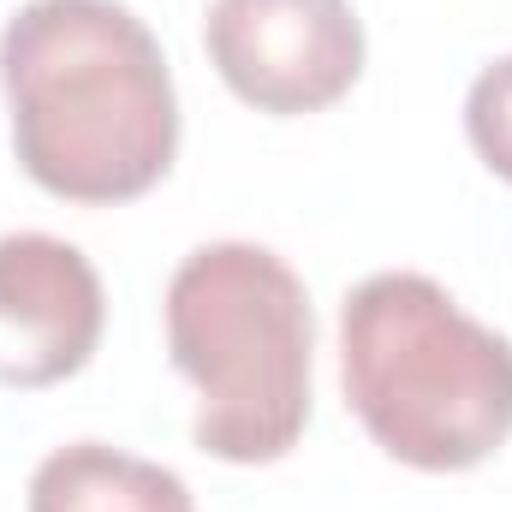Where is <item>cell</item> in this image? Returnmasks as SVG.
I'll use <instances>...</instances> for the list:
<instances>
[{
  "mask_svg": "<svg viewBox=\"0 0 512 512\" xmlns=\"http://www.w3.org/2000/svg\"><path fill=\"white\" fill-rule=\"evenodd\" d=\"M18 167L66 203H131L179 155V96L155 30L120 0H30L0 30Z\"/></svg>",
  "mask_w": 512,
  "mask_h": 512,
  "instance_id": "obj_1",
  "label": "cell"
},
{
  "mask_svg": "<svg viewBox=\"0 0 512 512\" xmlns=\"http://www.w3.org/2000/svg\"><path fill=\"white\" fill-rule=\"evenodd\" d=\"M340 387L370 441L411 471H471L512 435V340L411 268L346 292Z\"/></svg>",
  "mask_w": 512,
  "mask_h": 512,
  "instance_id": "obj_2",
  "label": "cell"
},
{
  "mask_svg": "<svg viewBox=\"0 0 512 512\" xmlns=\"http://www.w3.org/2000/svg\"><path fill=\"white\" fill-rule=\"evenodd\" d=\"M167 352L197 387L191 441L227 465H274L310 423L316 316L298 268L251 239L197 245L167 280Z\"/></svg>",
  "mask_w": 512,
  "mask_h": 512,
  "instance_id": "obj_3",
  "label": "cell"
},
{
  "mask_svg": "<svg viewBox=\"0 0 512 512\" xmlns=\"http://www.w3.org/2000/svg\"><path fill=\"white\" fill-rule=\"evenodd\" d=\"M203 48L221 84L274 120L322 114L364 78L352 0H209Z\"/></svg>",
  "mask_w": 512,
  "mask_h": 512,
  "instance_id": "obj_4",
  "label": "cell"
},
{
  "mask_svg": "<svg viewBox=\"0 0 512 512\" xmlns=\"http://www.w3.org/2000/svg\"><path fill=\"white\" fill-rule=\"evenodd\" d=\"M108 322L96 262L54 233L0 239V387H54L78 376Z\"/></svg>",
  "mask_w": 512,
  "mask_h": 512,
  "instance_id": "obj_5",
  "label": "cell"
},
{
  "mask_svg": "<svg viewBox=\"0 0 512 512\" xmlns=\"http://www.w3.org/2000/svg\"><path fill=\"white\" fill-rule=\"evenodd\" d=\"M24 512H191V489L155 459L108 441H72L30 471Z\"/></svg>",
  "mask_w": 512,
  "mask_h": 512,
  "instance_id": "obj_6",
  "label": "cell"
},
{
  "mask_svg": "<svg viewBox=\"0 0 512 512\" xmlns=\"http://www.w3.org/2000/svg\"><path fill=\"white\" fill-rule=\"evenodd\" d=\"M465 137H471V149L483 155V167L512 185V54L489 60V66L471 78V96H465Z\"/></svg>",
  "mask_w": 512,
  "mask_h": 512,
  "instance_id": "obj_7",
  "label": "cell"
}]
</instances>
